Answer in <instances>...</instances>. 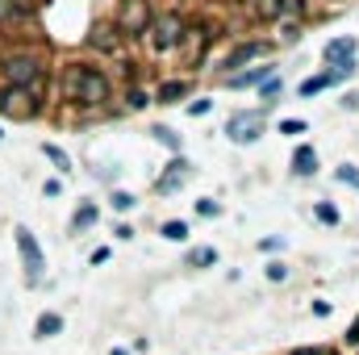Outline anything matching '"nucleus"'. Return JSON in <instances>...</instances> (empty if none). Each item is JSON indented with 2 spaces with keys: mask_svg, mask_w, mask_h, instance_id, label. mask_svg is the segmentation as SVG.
Segmentation results:
<instances>
[{
  "mask_svg": "<svg viewBox=\"0 0 359 355\" xmlns=\"http://www.w3.org/2000/svg\"><path fill=\"white\" fill-rule=\"evenodd\" d=\"M59 88H63V100L84 105V109H96V105L109 100V76H104L100 67H92V63H67Z\"/></svg>",
  "mask_w": 359,
  "mask_h": 355,
  "instance_id": "1",
  "label": "nucleus"
},
{
  "mask_svg": "<svg viewBox=\"0 0 359 355\" xmlns=\"http://www.w3.org/2000/svg\"><path fill=\"white\" fill-rule=\"evenodd\" d=\"M0 80H4L8 88H29L34 96H42L46 63H42L38 55H29V51H21V55H8V59L0 63Z\"/></svg>",
  "mask_w": 359,
  "mask_h": 355,
  "instance_id": "2",
  "label": "nucleus"
},
{
  "mask_svg": "<svg viewBox=\"0 0 359 355\" xmlns=\"http://www.w3.org/2000/svg\"><path fill=\"white\" fill-rule=\"evenodd\" d=\"M151 21H155V17H151V4H147V0H121L113 25H117L121 38H142V34L151 29Z\"/></svg>",
  "mask_w": 359,
  "mask_h": 355,
  "instance_id": "3",
  "label": "nucleus"
},
{
  "mask_svg": "<svg viewBox=\"0 0 359 355\" xmlns=\"http://www.w3.org/2000/svg\"><path fill=\"white\" fill-rule=\"evenodd\" d=\"M42 109V96H34L29 88H0V117H13V121H29L38 117Z\"/></svg>",
  "mask_w": 359,
  "mask_h": 355,
  "instance_id": "4",
  "label": "nucleus"
},
{
  "mask_svg": "<svg viewBox=\"0 0 359 355\" xmlns=\"http://www.w3.org/2000/svg\"><path fill=\"white\" fill-rule=\"evenodd\" d=\"M151 46L159 51V55H168V51H176L180 42H184V34H188V25H184V17L180 13H163V17H155L151 21Z\"/></svg>",
  "mask_w": 359,
  "mask_h": 355,
  "instance_id": "5",
  "label": "nucleus"
},
{
  "mask_svg": "<svg viewBox=\"0 0 359 355\" xmlns=\"http://www.w3.org/2000/svg\"><path fill=\"white\" fill-rule=\"evenodd\" d=\"M13 239H17V251H21V264H25V280H29V284H38V280H42V272H46V260H42L38 239H34L25 226H17V230H13Z\"/></svg>",
  "mask_w": 359,
  "mask_h": 355,
  "instance_id": "6",
  "label": "nucleus"
},
{
  "mask_svg": "<svg viewBox=\"0 0 359 355\" xmlns=\"http://www.w3.org/2000/svg\"><path fill=\"white\" fill-rule=\"evenodd\" d=\"M226 134L234 138V142H255L259 134H264V113H234L230 121H226Z\"/></svg>",
  "mask_w": 359,
  "mask_h": 355,
  "instance_id": "7",
  "label": "nucleus"
},
{
  "mask_svg": "<svg viewBox=\"0 0 359 355\" xmlns=\"http://www.w3.org/2000/svg\"><path fill=\"white\" fill-rule=\"evenodd\" d=\"M255 59H259V63L268 59V42H243V46H234V51L226 55V63H222V67H230V72H234V67H247V63H255Z\"/></svg>",
  "mask_w": 359,
  "mask_h": 355,
  "instance_id": "8",
  "label": "nucleus"
},
{
  "mask_svg": "<svg viewBox=\"0 0 359 355\" xmlns=\"http://www.w3.org/2000/svg\"><path fill=\"white\" fill-rule=\"evenodd\" d=\"M88 46L96 51V55H117V46H121V34H117V25H92L88 34Z\"/></svg>",
  "mask_w": 359,
  "mask_h": 355,
  "instance_id": "9",
  "label": "nucleus"
},
{
  "mask_svg": "<svg viewBox=\"0 0 359 355\" xmlns=\"http://www.w3.org/2000/svg\"><path fill=\"white\" fill-rule=\"evenodd\" d=\"M188 172H192V163H188V159H184V155H176V159H172V163H168V172H163V176H159V184H155V188H159V192H163V196H168V192H176L180 184H184V180H188Z\"/></svg>",
  "mask_w": 359,
  "mask_h": 355,
  "instance_id": "10",
  "label": "nucleus"
},
{
  "mask_svg": "<svg viewBox=\"0 0 359 355\" xmlns=\"http://www.w3.org/2000/svg\"><path fill=\"white\" fill-rule=\"evenodd\" d=\"M347 59H355V38H334V42H326V63H347Z\"/></svg>",
  "mask_w": 359,
  "mask_h": 355,
  "instance_id": "11",
  "label": "nucleus"
},
{
  "mask_svg": "<svg viewBox=\"0 0 359 355\" xmlns=\"http://www.w3.org/2000/svg\"><path fill=\"white\" fill-rule=\"evenodd\" d=\"M339 80H347V76H343V72H322V76H313V80L301 84V96H318L322 88H334Z\"/></svg>",
  "mask_w": 359,
  "mask_h": 355,
  "instance_id": "12",
  "label": "nucleus"
},
{
  "mask_svg": "<svg viewBox=\"0 0 359 355\" xmlns=\"http://www.w3.org/2000/svg\"><path fill=\"white\" fill-rule=\"evenodd\" d=\"M292 172H297V176H313V172H318V151H313V147H297Z\"/></svg>",
  "mask_w": 359,
  "mask_h": 355,
  "instance_id": "13",
  "label": "nucleus"
},
{
  "mask_svg": "<svg viewBox=\"0 0 359 355\" xmlns=\"http://www.w3.org/2000/svg\"><path fill=\"white\" fill-rule=\"evenodd\" d=\"M264 76H271V67H251V72H234L226 76L230 88H251V84H264Z\"/></svg>",
  "mask_w": 359,
  "mask_h": 355,
  "instance_id": "14",
  "label": "nucleus"
},
{
  "mask_svg": "<svg viewBox=\"0 0 359 355\" xmlns=\"http://www.w3.org/2000/svg\"><path fill=\"white\" fill-rule=\"evenodd\" d=\"M59 330H63V318H59V314H42V318L34 322V335H38V339H55Z\"/></svg>",
  "mask_w": 359,
  "mask_h": 355,
  "instance_id": "15",
  "label": "nucleus"
},
{
  "mask_svg": "<svg viewBox=\"0 0 359 355\" xmlns=\"http://www.w3.org/2000/svg\"><path fill=\"white\" fill-rule=\"evenodd\" d=\"M251 13H255L259 21H276V17L284 13V0H251Z\"/></svg>",
  "mask_w": 359,
  "mask_h": 355,
  "instance_id": "16",
  "label": "nucleus"
},
{
  "mask_svg": "<svg viewBox=\"0 0 359 355\" xmlns=\"http://www.w3.org/2000/svg\"><path fill=\"white\" fill-rule=\"evenodd\" d=\"M96 205H80L76 209V217H72V234H80V230H88V226H96Z\"/></svg>",
  "mask_w": 359,
  "mask_h": 355,
  "instance_id": "17",
  "label": "nucleus"
},
{
  "mask_svg": "<svg viewBox=\"0 0 359 355\" xmlns=\"http://www.w3.org/2000/svg\"><path fill=\"white\" fill-rule=\"evenodd\" d=\"M180 96H188V80H168V84L159 88V100H163V105H176Z\"/></svg>",
  "mask_w": 359,
  "mask_h": 355,
  "instance_id": "18",
  "label": "nucleus"
},
{
  "mask_svg": "<svg viewBox=\"0 0 359 355\" xmlns=\"http://www.w3.org/2000/svg\"><path fill=\"white\" fill-rule=\"evenodd\" d=\"M42 155H46V159H50V163H55L59 172H72V159H67V151H63V147L46 142V147H42Z\"/></svg>",
  "mask_w": 359,
  "mask_h": 355,
  "instance_id": "19",
  "label": "nucleus"
},
{
  "mask_svg": "<svg viewBox=\"0 0 359 355\" xmlns=\"http://www.w3.org/2000/svg\"><path fill=\"white\" fill-rule=\"evenodd\" d=\"M17 17H25V0H0V25L17 21Z\"/></svg>",
  "mask_w": 359,
  "mask_h": 355,
  "instance_id": "20",
  "label": "nucleus"
},
{
  "mask_svg": "<svg viewBox=\"0 0 359 355\" xmlns=\"http://www.w3.org/2000/svg\"><path fill=\"white\" fill-rule=\"evenodd\" d=\"M163 239H168V243H184V239H188V226H184V222H163Z\"/></svg>",
  "mask_w": 359,
  "mask_h": 355,
  "instance_id": "21",
  "label": "nucleus"
},
{
  "mask_svg": "<svg viewBox=\"0 0 359 355\" xmlns=\"http://www.w3.org/2000/svg\"><path fill=\"white\" fill-rule=\"evenodd\" d=\"M313 213H318V222H326V226H339V209H334V205H326V201H322Z\"/></svg>",
  "mask_w": 359,
  "mask_h": 355,
  "instance_id": "22",
  "label": "nucleus"
},
{
  "mask_svg": "<svg viewBox=\"0 0 359 355\" xmlns=\"http://www.w3.org/2000/svg\"><path fill=\"white\" fill-rule=\"evenodd\" d=\"M213 260H217V251H213V247H201V251H192V255H188V264L196 267H205V264H213Z\"/></svg>",
  "mask_w": 359,
  "mask_h": 355,
  "instance_id": "23",
  "label": "nucleus"
},
{
  "mask_svg": "<svg viewBox=\"0 0 359 355\" xmlns=\"http://www.w3.org/2000/svg\"><path fill=\"white\" fill-rule=\"evenodd\" d=\"M126 105H130V109H147V105H151V96H147L142 88H130V92H126Z\"/></svg>",
  "mask_w": 359,
  "mask_h": 355,
  "instance_id": "24",
  "label": "nucleus"
},
{
  "mask_svg": "<svg viewBox=\"0 0 359 355\" xmlns=\"http://www.w3.org/2000/svg\"><path fill=\"white\" fill-rule=\"evenodd\" d=\"M334 176L343 180V184H351V188H359V168H355V163H343V168H339Z\"/></svg>",
  "mask_w": 359,
  "mask_h": 355,
  "instance_id": "25",
  "label": "nucleus"
},
{
  "mask_svg": "<svg viewBox=\"0 0 359 355\" xmlns=\"http://www.w3.org/2000/svg\"><path fill=\"white\" fill-rule=\"evenodd\" d=\"M155 138H159L163 147H172V151H180V138H176V130H168V126H159V130H155Z\"/></svg>",
  "mask_w": 359,
  "mask_h": 355,
  "instance_id": "26",
  "label": "nucleus"
},
{
  "mask_svg": "<svg viewBox=\"0 0 359 355\" xmlns=\"http://www.w3.org/2000/svg\"><path fill=\"white\" fill-rule=\"evenodd\" d=\"M113 209H117V213L134 209V196H130V192H113Z\"/></svg>",
  "mask_w": 359,
  "mask_h": 355,
  "instance_id": "27",
  "label": "nucleus"
},
{
  "mask_svg": "<svg viewBox=\"0 0 359 355\" xmlns=\"http://www.w3.org/2000/svg\"><path fill=\"white\" fill-rule=\"evenodd\" d=\"M280 134H292L297 138V134H305V121H280Z\"/></svg>",
  "mask_w": 359,
  "mask_h": 355,
  "instance_id": "28",
  "label": "nucleus"
},
{
  "mask_svg": "<svg viewBox=\"0 0 359 355\" xmlns=\"http://www.w3.org/2000/svg\"><path fill=\"white\" fill-rule=\"evenodd\" d=\"M276 88H280V80H276V76H268V80L259 84V92H264V96H276Z\"/></svg>",
  "mask_w": 359,
  "mask_h": 355,
  "instance_id": "29",
  "label": "nucleus"
},
{
  "mask_svg": "<svg viewBox=\"0 0 359 355\" xmlns=\"http://www.w3.org/2000/svg\"><path fill=\"white\" fill-rule=\"evenodd\" d=\"M196 209H201V213H205V217H217V201H201V205H196Z\"/></svg>",
  "mask_w": 359,
  "mask_h": 355,
  "instance_id": "30",
  "label": "nucleus"
},
{
  "mask_svg": "<svg viewBox=\"0 0 359 355\" xmlns=\"http://www.w3.org/2000/svg\"><path fill=\"white\" fill-rule=\"evenodd\" d=\"M268 276H271V280H284V276H288V267H284V264H271Z\"/></svg>",
  "mask_w": 359,
  "mask_h": 355,
  "instance_id": "31",
  "label": "nucleus"
},
{
  "mask_svg": "<svg viewBox=\"0 0 359 355\" xmlns=\"http://www.w3.org/2000/svg\"><path fill=\"white\" fill-rule=\"evenodd\" d=\"M188 113H192V117H196V113H209V100H192V105H188Z\"/></svg>",
  "mask_w": 359,
  "mask_h": 355,
  "instance_id": "32",
  "label": "nucleus"
},
{
  "mask_svg": "<svg viewBox=\"0 0 359 355\" xmlns=\"http://www.w3.org/2000/svg\"><path fill=\"white\" fill-rule=\"evenodd\" d=\"M347 343H359V322L351 326V335H347Z\"/></svg>",
  "mask_w": 359,
  "mask_h": 355,
  "instance_id": "33",
  "label": "nucleus"
},
{
  "mask_svg": "<svg viewBox=\"0 0 359 355\" xmlns=\"http://www.w3.org/2000/svg\"><path fill=\"white\" fill-rule=\"evenodd\" d=\"M297 355H326V351H318V347H305V351H297Z\"/></svg>",
  "mask_w": 359,
  "mask_h": 355,
  "instance_id": "34",
  "label": "nucleus"
}]
</instances>
